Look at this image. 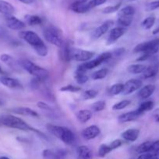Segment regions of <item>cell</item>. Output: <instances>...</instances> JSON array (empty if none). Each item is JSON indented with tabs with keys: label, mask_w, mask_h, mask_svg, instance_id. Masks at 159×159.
<instances>
[{
	"label": "cell",
	"mask_w": 159,
	"mask_h": 159,
	"mask_svg": "<svg viewBox=\"0 0 159 159\" xmlns=\"http://www.w3.org/2000/svg\"><path fill=\"white\" fill-rule=\"evenodd\" d=\"M0 60L5 63L6 65H7L8 66L10 67L11 68L14 70H18V68H17V62L14 60L13 57L11 55L7 54H2L1 56H0Z\"/></svg>",
	"instance_id": "26"
},
{
	"label": "cell",
	"mask_w": 159,
	"mask_h": 159,
	"mask_svg": "<svg viewBox=\"0 0 159 159\" xmlns=\"http://www.w3.org/2000/svg\"><path fill=\"white\" fill-rule=\"evenodd\" d=\"M12 113H16V114L21 115V116H34V117H37L39 116L38 113L35 111V110H32L28 107H16V108L12 109Z\"/></svg>",
	"instance_id": "19"
},
{
	"label": "cell",
	"mask_w": 159,
	"mask_h": 159,
	"mask_svg": "<svg viewBox=\"0 0 159 159\" xmlns=\"http://www.w3.org/2000/svg\"><path fill=\"white\" fill-rule=\"evenodd\" d=\"M156 121H157V123H159V118H157V119H156Z\"/></svg>",
	"instance_id": "60"
},
{
	"label": "cell",
	"mask_w": 159,
	"mask_h": 159,
	"mask_svg": "<svg viewBox=\"0 0 159 159\" xmlns=\"http://www.w3.org/2000/svg\"><path fill=\"white\" fill-rule=\"evenodd\" d=\"M152 145V142L151 141H146L143 142V144H140L138 147L137 148V152L138 154H144V153H150L151 152V148Z\"/></svg>",
	"instance_id": "33"
},
{
	"label": "cell",
	"mask_w": 159,
	"mask_h": 159,
	"mask_svg": "<svg viewBox=\"0 0 159 159\" xmlns=\"http://www.w3.org/2000/svg\"><path fill=\"white\" fill-rule=\"evenodd\" d=\"M60 91L62 92H70V93H77L81 90V88L80 86H75L73 85H67L65 86H62L60 88Z\"/></svg>",
	"instance_id": "42"
},
{
	"label": "cell",
	"mask_w": 159,
	"mask_h": 159,
	"mask_svg": "<svg viewBox=\"0 0 159 159\" xmlns=\"http://www.w3.org/2000/svg\"><path fill=\"white\" fill-rule=\"evenodd\" d=\"M154 23H155V17L154 16H151L143 20L141 23V26L144 30H150L154 26Z\"/></svg>",
	"instance_id": "36"
},
{
	"label": "cell",
	"mask_w": 159,
	"mask_h": 159,
	"mask_svg": "<svg viewBox=\"0 0 159 159\" xmlns=\"http://www.w3.org/2000/svg\"><path fill=\"white\" fill-rule=\"evenodd\" d=\"M159 70V63L158 62H154L148 67H146V69L142 73V76L143 79H150L157 75Z\"/></svg>",
	"instance_id": "16"
},
{
	"label": "cell",
	"mask_w": 159,
	"mask_h": 159,
	"mask_svg": "<svg viewBox=\"0 0 159 159\" xmlns=\"http://www.w3.org/2000/svg\"><path fill=\"white\" fill-rule=\"evenodd\" d=\"M143 82L140 79H130L123 84V90L122 93L125 96H127L141 88Z\"/></svg>",
	"instance_id": "9"
},
{
	"label": "cell",
	"mask_w": 159,
	"mask_h": 159,
	"mask_svg": "<svg viewBox=\"0 0 159 159\" xmlns=\"http://www.w3.org/2000/svg\"><path fill=\"white\" fill-rule=\"evenodd\" d=\"M130 101L127 100V99H125V100L120 101V102H117L115 105H113L112 107V110H121L125 109L126 107H127L130 104Z\"/></svg>",
	"instance_id": "41"
},
{
	"label": "cell",
	"mask_w": 159,
	"mask_h": 159,
	"mask_svg": "<svg viewBox=\"0 0 159 159\" xmlns=\"http://www.w3.org/2000/svg\"><path fill=\"white\" fill-rule=\"evenodd\" d=\"M157 9H159V0L158 1H154L147 3V4L146 5V7H145V9H146V11H147V12L154 11Z\"/></svg>",
	"instance_id": "44"
},
{
	"label": "cell",
	"mask_w": 159,
	"mask_h": 159,
	"mask_svg": "<svg viewBox=\"0 0 159 159\" xmlns=\"http://www.w3.org/2000/svg\"><path fill=\"white\" fill-rule=\"evenodd\" d=\"M0 125L5 126V127H9V128L17 129V130H24V131H33L34 133L38 134L41 137L46 139V136L39 131L37 129L34 128L29 124H26L23 120L20 118L17 117L15 116H12L10 114H3L0 115Z\"/></svg>",
	"instance_id": "1"
},
{
	"label": "cell",
	"mask_w": 159,
	"mask_h": 159,
	"mask_svg": "<svg viewBox=\"0 0 159 159\" xmlns=\"http://www.w3.org/2000/svg\"><path fill=\"white\" fill-rule=\"evenodd\" d=\"M123 84L117 83L115 85H112L111 88L109 89V94L111 96H117L123 93Z\"/></svg>",
	"instance_id": "37"
},
{
	"label": "cell",
	"mask_w": 159,
	"mask_h": 159,
	"mask_svg": "<svg viewBox=\"0 0 159 159\" xmlns=\"http://www.w3.org/2000/svg\"><path fill=\"white\" fill-rule=\"evenodd\" d=\"M112 151V148H111L109 145L104 144H101L99 147V149H98V156L101 157V158H104L105 155H107L108 154L110 153Z\"/></svg>",
	"instance_id": "39"
},
{
	"label": "cell",
	"mask_w": 159,
	"mask_h": 159,
	"mask_svg": "<svg viewBox=\"0 0 159 159\" xmlns=\"http://www.w3.org/2000/svg\"><path fill=\"white\" fill-rule=\"evenodd\" d=\"M100 133H101V130L99 127L98 126L92 125L83 130V131L81 132V135L84 139L88 141V140H92L97 138L100 134Z\"/></svg>",
	"instance_id": "13"
},
{
	"label": "cell",
	"mask_w": 159,
	"mask_h": 159,
	"mask_svg": "<svg viewBox=\"0 0 159 159\" xmlns=\"http://www.w3.org/2000/svg\"><path fill=\"white\" fill-rule=\"evenodd\" d=\"M20 64L22 68L26 70L29 74L34 76V78L40 79V80H46L49 76V72H48V70L33 63L31 61L27 60V59H23V60L20 61Z\"/></svg>",
	"instance_id": "4"
},
{
	"label": "cell",
	"mask_w": 159,
	"mask_h": 159,
	"mask_svg": "<svg viewBox=\"0 0 159 159\" xmlns=\"http://www.w3.org/2000/svg\"><path fill=\"white\" fill-rule=\"evenodd\" d=\"M155 90V86L154 85H145L144 87L140 89V90L138 93V96L140 99H145L149 98L150 96H152L153 93H154Z\"/></svg>",
	"instance_id": "22"
},
{
	"label": "cell",
	"mask_w": 159,
	"mask_h": 159,
	"mask_svg": "<svg viewBox=\"0 0 159 159\" xmlns=\"http://www.w3.org/2000/svg\"><path fill=\"white\" fill-rule=\"evenodd\" d=\"M94 56V52H92V51L73 48L70 49L71 60L76 61H88L91 60Z\"/></svg>",
	"instance_id": "7"
},
{
	"label": "cell",
	"mask_w": 159,
	"mask_h": 159,
	"mask_svg": "<svg viewBox=\"0 0 159 159\" xmlns=\"http://www.w3.org/2000/svg\"><path fill=\"white\" fill-rule=\"evenodd\" d=\"M120 6H121V2L118 3V4L115 5V6H107V7H105L104 9H103L102 12L103 13H105V14L113 13V12H117V11L118 10V9L120 8Z\"/></svg>",
	"instance_id": "43"
},
{
	"label": "cell",
	"mask_w": 159,
	"mask_h": 159,
	"mask_svg": "<svg viewBox=\"0 0 159 159\" xmlns=\"http://www.w3.org/2000/svg\"><path fill=\"white\" fill-rule=\"evenodd\" d=\"M74 79L78 84L83 85V84H85L86 82H87L89 78L86 74V71L78 67L74 73Z\"/></svg>",
	"instance_id": "24"
},
{
	"label": "cell",
	"mask_w": 159,
	"mask_h": 159,
	"mask_svg": "<svg viewBox=\"0 0 159 159\" xmlns=\"http://www.w3.org/2000/svg\"><path fill=\"white\" fill-rule=\"evenodd\" d=\"M37 106L38 108H40L41 110H50L51 111V108L48 105L47 103H45V102H42V101H40V102H37Z\"/></svg>",
	"instance_id": "49"
},
{
	"label": "cell",
	"mask_w": 159,
	"mask_h": 159,
	"mask_svg": "<svg viewBox=\"0 0 159 159\" xmlns=\"http://www.w3.org/2000/svg\"><path fill=\"white\" fill-rule=\"evenodd\" d=\"M151 157H152V153H144L139 155L137 159H151Z\"/></svg>",
	"instance_id": "51"
},
{
	"label": "cell",
	"mask_w": 159,
	"mask_h": 159,
	"mask_svg": "<svg viewBox=\"0 0 159 159\" xmlns=\"http://www.w3.org/2000/svg\"><path fill=\"white\" fill-rule=\"evenodd\" d=\"M43 34L47 41L49 42L51 44L59 47V48H62L65 43L60 30L57 29L55 26H48L47 28H45Z\"/></svg>",
	"instance_id": "5"
},
{
	"label": "cell",
	"mask_w": 159,
	"mask_h": 159,
	"mask_svg": "<svg viewBox=\"0 0 159 159\" xmlns=\"http://www.w3.org/2000/svg\"><path fill=\"white\" fill-rule=\"evenodd\" d=\"M112 57V52H104L100 54L97 58L94 59V60H90V61H88L84 62V63L81 64V65L78 67L80 68L81 69L87 71V70H90L92 69V68H96V67L99 66V65H101V64L104 63V62L108 61L110 60Z\"/></svg>",
	"instance_id": "6"
},
{
	"label": "cell",
	"mask_w": 159,
	"mask_h": 159,
	"mask_svg": "<svg viewBox=\"0 0 159 159\" xmlns=\"http://www.w3.org/2000/svg\"><path fill=\"white\" fill-rule=\"evenodd\" d=\"M107 0H91L90 1V4H91L92 8H94L96 6H101V5L104 4V2H106Z\"/></svg>",
	"instance_id": "50"
},
{
	"label": "cell",
	"mask_w": 159,
	"mask_h": 159,
	"mask_svg": "<svg viewBox=\"0 0 159 159\" xmlns=\"http://www.w3.org/2000/svg\"><path fill=\"white\" fill-rule=\"evenodd\" d=\"M126 28L120 27V26L115 27L111 30L110 34H109L108 37L107 39V45H111L115 43L126 33Z\"/></svg>",
	"instance_id": "12"
},
{
	"label": "cell",
	"mask_w": 159,
	"mask_h": 159,
	"mask_svg": "<svg viewBox=\"0 0 159 159\" xmlns=\"http://www.w3.org/2000/svg\"><path fill=\"white\" fill-rule=\"evenodd\" d=\"M98 95V92L94 89H89L85 91L81 95V99L83 100H89V99H94Z\"/></svg>",
	"instance_id": "38"
},
{
	"label": "cell",
	"mask_w": 159,
	"mask_h": 159,
	"mask_svg": "<svg viewBox=\"0 0 159 159\" xmlns=\"http://www.w3.org/2000/svg\"><path fill=\"white\" fill-rule=\"evenodd\" d=\"M46 127L47 129H48V131H49L51 134H53L55 137H56L57 138L60 139L62 132H63L64 127L52 125V124H47Z\"/></svg>",
	"instance_id": "28"
},
{
	"label": "cell",
	"mask_w": 159,
	"mask_h": 159,
	"mask_svg": "<svg viewBox=\"0 0 159 159\" xmlns=\"http://www.w3.org/2000/svg\"><path fill=\"white\" fill-rule=\"evenodd\" d=\"M108 70L107 68H101V69L94 71L91 75V78L94 80H100V79H104L108 75Z\"/></svg>",
	"instance_id": "34"
},
{
	"label": "cell",
	"mask_w": 159,
	"mask_h": 159,
	"mask_svg": "<svg viewBox=\"0 0 159 159\" xmlns=\"http://www.w3.org/2000/svg\"><path fill=\"white\" fill-rule=\"evenodd\" d=\"M19 37L26 42H27L41 57H46L48 55V49L43 40L33 31H20Z\"/></svg>",
	"instance_id": "2"
},
{
	"label": "cell",
	"mask_w": 159,
	"mask_h": 159,
	"mask_svg": "<svg viewBox=\"0 0 159 159\" xmlns=\"http://www.w3.org/2000/svg\"><path fill=\"white\" fill-rule=\"evenodd\" d=\"M91 117L92 113L88 110H81L76 113V118L81 124H85V123L88 122L91 119Z\"/></svg>",
	"instance_id": "25"
},
{
	"label": "cell",
	"mask_w": 159,
	"mask_h": 159,
	"mask_svg": "<svg viewBox=\"0 0 159 159\" xmlns=\"http://www.w3.org/2000/svg\"><path fill=\"white\" fill-rule=\"evenodd\" d=\"M125 51H126V50H125V48H118V49H115V51H113L112 52V57H120V56L123 55V54H125Z\"/></svg>",
	"instance_id": "47"
},
{
	"label": "cell",
	"mask_w": 159,
	"mask_h": 159,
	"mask_svg": "<svg viewBox=\"0 0 159 159\" xmlns=\"http://www.w3.org/2000/svg\"><path fill=\"white\" fill-rule=\"evenodd\" d=\"M135 8L132 6H126L122 8L118 12V16H133L135 14Z\"/></svg>",
	"instance_id": "30"
},
{
	"label": "cell",
	"mask_w": 159,
	"mask_h": 159,
	"mask_svg": "<svg viewBox=\"0 0 159 159\" xmlns=\"http://www.w3.org/2000/svg\"><path fill=\"white\" fill-rule=\"evenodd\" d=\"M88 2V0H69V4H78V3H84ZM69 5V6H70Z\"/></svg>",
	"instance_id": "52"
},
{
	"label": "cell",
	"mask_w": 159,
	"mask_h": 159,
	"mask_svg": "<svg viewBox=\"0 0 159 159\" xmlns=\"http://www.w3.org/2000/svg\"><path fill=\"white\" fill-rule=\"evenodd\" d=\"M145 69H146V66L143 65H140V64H133V65L128 66L127 68L128 72L133 75L143 73Z\"/></svg>",
	"instance_id": "29"
},
{
	"label": "cell",
	"mask_w": 159,
	"mask_h": 159,
	"mask_svg": "<svg viewBox=\"0 0 159 159\" xmlns=\"http://www.w3.org/2000/svg\"><path fill=\"white\" fill-rule=\"evenodd\" d=\"M69 8H70V10L73 11V12H76V13H85V12H88L91 9H93L91 4H90V1H88L84 3L70 5Z\"/></svg>",
	"instance_id": "15"
},
{
	"label": "cell",
	"mask_w": 159,
	"mask_h": 159,
	"mask_svg": "<svg viewBox=\"0 0 159 159\" xmlns=\"http://www.w3.org/2000/svg\"><path fill=\"white\" fill-rule=\"evenodd\" d=\"M105 108V102L103 100L97 101L91 106V110L94 112H101Z\"/></svg>",
	"instance_id": "40"
},
{
	"label": "cell",
	"mask_w": 159,
	"mask_h": 159,
	"mask_svg": "<svg viewBox=\"0 0 159 159\" xmlns=\"http://www.w3.org/2000/svg\"><path fill=\"white\" fill-rule=\"evenodd\" d=\"M3 105V102L1 99H0V106H2Z\"/></svg>",
	"instance_id": "59"
},
{
	"label": "cell",
	"mask_w": 159,
	"mask_h": 159,
	"mask_svg": "<svg viewBox=\"0 0 159 159\" xmlns=\"http://www.w3.org/2000/svg\"><path fill=\"white\" fill-rule=\"evenodd\" d=\"M122 144H123V141L119 139H117L113 141L112 142H111L109 146H110V148H112V150H115V149L118 148L119 147H121Z\"/></svg>",
	"instance_id": "46"
},
{
	"label": "cell",
	"mask_w": 159,
	"mask_h": 159,
	"mask_svg": "<svg viewBox=\"0 0 159 159\" xmlns=\"http://www.w3.org/2000/svg\"><path fill=\"white\" fill-rule=\"evenodd\" d=\"M151 159H159V152H157V153H152Z\"/></svg>",
	"instance_id": "54"
},
{
	"label": "cell",
	"mask_w": 159,
	"mask_h": 159,
	"mask_svg": "<svg viewBox=\"0 0 159 159\" xmlns=\"http://www.w3.org/2000/svg\"><path fill=\"white\" fill-rule=\"evenodd\" d=\"M158 33H159V27H157V29H155L154 31H153L152 34H158Z\"/></svg>",
	"instance_id": "56"
},
{
	"label": "cell",
	"mask_w": 159,
	"mask_h": 159,
	"mask_svg": "<svg viewBox=\"0 0 159 159\" xmlns=\"http://www.w3.org/2000/svg\"><path fill=\"white\" fill-rule=\"evenodd\" d=\"M44 81L40 80V79H37V78H34L31 80V87L34 90H37L41 88V83Z\"/></svg>",
	"instance_id": "45"
},
{
	"label": "cell",
	"mask_w": 159,
	"mask_h": 159,
	"mask_svg": "<svg viewBox=\"0 0 159 159\" xmlns=\"http://www.w3.org/2000/svg\"><path fill=\"white\" fill-rule=\"evenodd\" d=\"M60 57L63 61L65 62H70L71 61V57H70V48L69 46L68 43H64L63 46L60 48Z\"/></svg>",
	"instance_id": "27"
},
{
	"label": "cell",
	"mask_w": 159,
	"mask_h": 159,
	"mask_svg": "<svg viewBox=\"0 0 159 159\" xmlns=\"http://www.w3.org/2000/svg\"><path fill=\"white\" fill-rule=\"evenodd\" d=\"M154 103L153 101H146V102H143L140 104V107L137 109V110L143 114L144 112L150 111V110H152L154 108Z\"/></svg>",
	"instance_id": "35"
},
{
	"label": "cell",
	"mask_w": 159,
	"mask_h": 159,
	"mask_svg": "<svg viewBox=\"0 0 159 159\" xmlns=\"http://www.w3.org/2000/svg\"><path fill=\"white\" fill-rule=\"evenodd\" d=\"M112 25H113V21L112 20H107V21L103 23L101 26H98V28H96L93 31V33L91 34V37L93 39H94V40L100 38L105 33H107V31L110 29V27Z\"/></svg>",
	"instance_id": "11"
},
{
	"label": "cell",
	"mask_w": 159,
	"mask_h": 159,
	"mask_svg": "<svg viewBox=\"0 0 159 159\" xmlns=\"http://www.w3.org/2000/svg\"><path fill=\"white\" fill-rule=\"evenodd\" d=\"M153 116L155 117V120L157 119V118H159V108L154 110V113H153Z\"/></svg>",
	"instance_id": "53"
},
{
	"label": "cell",
	"mask_w": 159,
	"mask_h": 159,
	"mask_svg": "<svg viewBox=\"0 0 159 159\" xmlns=\"http://www.w3.org/2000/svg\"><path fill=\"white\" fill-rule=\"evenodd\" d=\"M66 151L64 149H45L42 152L44 159H65Z\"/></svg>",
	"instance_id": "8"
},
{
	"label": "cell",
	"mask_w": 159,
	"mask_h": 159,
	"mask_svg": "<svg viewBox=\"0 0 159 159\" xmlns=\"http://www.w3.org/2000/svg\"><path fill=\"white\" fill-rule=\"evenodd\" d=\"M77 155L79 159H93V152L85 145L80 146L78 148Z\"/></svg>",
	"instance_id": "23"
},
{
	"label": "cell",
	"mask_w": 159,
	"mask_h": 159,
	"mask_svg": "<svg viewBox=\"0 0 159 159\" xmlns=\"http://www.w3.org/2000/svg\"><path fill=\"white\" fill-rule=\"evenodd\" d=\"M159 51V38H155L150 41L139 43L134 48V53H143L137 61H144L151 58Z\"/></svg>",
	"instance_id": "3"
},
{
	"label": "cell",
	"mask_w": 159,
	"mask_h": 159,
	"mask_svg": "<svg viewBox=\"0 0 159 159\" xmlns=\"http://www.w3.org/2000/svg\"><path fill=\"white\" fill-rule=\"evenodd\" d=\"M5 21H6V26L9 29L13 30H23L25 27V23L13 16H6Z\"/></svg>",
	"instance_id": "10"
},
{
	"label": "cell",
	"mask_w": 159,
	"mask_h": 159,
	"mask_svg": "<svg viewBox=\"0 0 159 159\" xmlns=\"http://www.w3.org/2000/svg\"><path fill=\"white\" fill-rule=\"evenodd\" d=\"M19 1H20L23 3H25V4H31V3L34 2V0H19Z\"/></svg>",
	"instance_id": "55"
},
{
	"label": "cell",
	"mask_w": 159,
	"mask_h": 159,
	"mask_svg": "<svg viewBox=\"0 0 159 159\" xmlns=\"http://www.w3.org/2000/svg\"><path fill=\"white\" fill-rule=\"evenodd\" d=\"M130 159H132V158H130Z\"/></svg>",
	"instance_id": "62"
},
{
	"label": "cell",
	"mask_w": 159,
	"mask_h": 159,
	"mask_svg": "<svg viewBox=\"0 0 159 159\" xmlns=\"http://www.w3.org/2000/svg\"><path fill=\"white\" fill-rule=\"evenodd\" d=\"M157 152H159V140L152 142L150 153H157Z\"/></svg>",
	"instance_id": "48"
},
{
	"label": "cell",
	"mask_w": 159,
	"mask_h": 159,
	"mask_svg": "<svg viewBox=\"0 0 159 159\" xmlns=\"http://www.w3.org/2000/svg\"><path fill=\"white\" fill-rule=\"evenodd\" d=\"M0 75H5V72L4 71H3L2 69V68L0 67Z\"/></svg>",
	"instance_id": "57"
},
{
	"label": "cell",
	"mask_w": 159,
	"mask_h": 159,
	"mask_svg": "<svg viewBox=\"0 0 159 159\" xmlns=\"http://www.w3.org/2000/svg\"><path fill=\"white\" fill-rule=\"evenodd\" d=\"M0 126H1V125H0Z\"/></svg>",
	"instance_id": "63"
},
{
	"label": "cell",
	"mask_w": 159,
	"mask_h": 159,
	"mask_svg": "<svg viewBox=\"0 0 159 159\" xmlns=\"http://www.w3.org/2000/svg\"><path fill=\"white\" fill-rule=\"evenodd\" d=\"M0 82L5 86L10 89H21L22 85L17 79H12L9 77H2L0 78Z\"/></svg>",
	"instance_id": "18"
},
{
	"label": "cell",
	"mask_w": 159,
	"mask_h": 159,
	"mask_svg": "<svg viewBox=\"0 0 159 159\" xmlns=\"http://www.w3.org/2000/svg\"><path fill=\"white\" fill-rule=\"evenodd\" d=\"M25 20L30 26H36L42 23V19L36 15H26L25 16Z\"/></svg>",
	"instance_id": "31"
},
{
	"label": "cell",
	"mask_w": 159,
	"mask_h": 159,
	"mask_svg": "<svg viewBox=\"0 0 159 159\" xmlns=\"http://www.w3.org/2000/svg\"><path fill=\"white\" fill-rule=\"evenodd\" d=\"M0 159H9L8 157H6V156H2V157H0Z\"/></svg>",
	"instance_id": "58"
},
{
	"label": "cell",
	"mask_w": 159,
	"mask_h": 159,
	"mask_svg": "<svg viewBox=\"0 0 159 159\" xmlns=\"http://www.w3.org/2000/svg\"><path fill=\"white\" fill-rule=\"evenodd\" d=\"M141 115L142 113L140 112H139L137 110H133V111L128 112V113L120 115L118 118V121L119 123H121V124H123V123L130 122V121H133L137 120Z\"/></svg>",
	"instance_id": "14"
},
{
	"label": "cell",
	"mask_w": 159,
	"mask_h": 159,
	"mask_svg": "<svg viewBox=\"0 0 159 159\" xmlns=\"http://www.w3.org/2000/svg\"><path fill=\"white\" fill-rule=\"evenodd\" d=\"M60 140L63 141L65 144L71 145L75 142V135L70 129L64 127V130L60 138Z\"/></svg>",
	"instance_id": "20"
},
{
	"label": "cell",
	"mask_w": 159,
	"mask_h": 159,
	"mask_svg": "<svg viewBox=\"0 0 159 159\" xmlns=\"http://www.w3.org/2000/svg\"><path fill=\"white\" fill-rule=\"evenodd\" d=\"M126 1H137V0H126Z\"/></svg>",
	"instance_id": "61"
},
{
	"label": "cell",
	"mask_w": 159,
	"mask_h": 159,
	"mask_svg": "<svg viewBox=\"0 0 159 159\" xmlns=\"http://www.w3.org/2000/svg\"><path fill=\"white\" fill-rule=\"evenodd\" d=\"M132 19L133 16H118L117 23L120 27L126 28L130 26L132 22Z\"/></svg>",
	"instance_id": "32"
},
{
	"label": "cell",
	"mask_w": 159,
	"mask_h": 159,
	"mask_svg": "<svg viewBox=\"0 0 159 159\" xmlns=\"http://www.w3.org/2000/svg\"><path fill=\"white\" fill-rule=\"evenodd\" d=\"M14 12H15V8L12 4L4 0H0V13L8 16H12Z\"/></svg>",
	"instance_id": "21"
},
{
	"label": "cell",
	"mask_w": 159,
	"mask_h": 159,
	"mask_svg": "<svg viewBox=\"0 0 159 159\" xmlns=\"http://www.w3.org/2000/svg\"><path fill=\"white\" fill-rule=\"evenodd\" d=\"M139 135H140V130L138 129L132 128L125 130L124 132L122 133L121 136L126 141H129V142H133V141H137Z\"/></svg>",
	"instance_id": "17"
}]
</instances>
